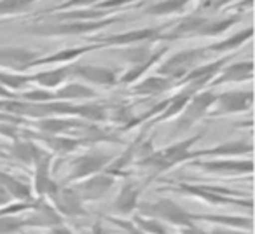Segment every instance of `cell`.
<instances>
[{
	"mask_svg": "<svg viewBox=\"0 0 255 234\" xmlns=\"http://www.w3.org/2000/svg\"><path fill=\"white\" fill-rule=\"evenodd\" d=\"M217 93H213L212 89H205V91H198L191 100L187 102V105L184 107L180 114L177 116V121H175L173 135L182 136L203 119V117L208 116L210 109L215 103Z\"/></svg>",
	"mask_w": 255,
	"mask_h": 234,
	"instance_id": "cell-9",
	"label": "cell"
},
{
	"mask_svg": "<svg viewBox=\"0 0 255 234\" xmlns=\"http://www.w3.org/2000/svg\"><path fill=\"white\" fill-rule=\"evenodd\" d=\"M203 135H205V129L199 131L198 135H194V136L178 140V142L171 143V145L164 147V149L154 150L147 159L135 163V166L138 168L140 171H143L147 177L143 185L154 182L159 175L170 171L171 168L178 166V164H182V163H187L189 154H191V150H194V145L203 138Z\"/></svg>",
	"mask_w": 255,
	"mask_h": 234,
	"instance_id": "cell-1",
	"label": "cell"
},
{
	"mask_svg": "<svg viewBox=\"0 0 255 234\" xmlns=\"http://www.w3.org/2000/svg\"><path fill=\"white\" fill-rule=\"evenodd\" d=\"M180 234H210V231H206V229H203V227H199L198 224H192V226L180 229Z\"/></svg>",
	"mask_w": 255,
	"mask_h": 234,
	"instance_id": "cell-41",
	"label": "cell"
},
{
	"mask_svg": "<svg viewBox=\"0 0 255 234\" xmlns=\"http://www.w3.org/2000/svg\"><path fill=\"white\" fill-rule=\"evenodd\" d=\"M194 0H161L157 4H152L149 7H145V14L149 16H173V14H182L189 9V5Z\"/></svg>",
	"mask_w": 255,
	"mask_h": 234,
	"instance_id": "cell-32",
	"label": "cell"
},
{
	"mask_svg": "<svg viewBox=\"0 0 255 234\" xmlns=\"http://www.w3.org/2000/svg\"><path fill=\"white\" fill-rule=\"evenodd\" d=\"M198 2V12L199 11H219L224 5L233 4L234 0H194Z\"/></svg>",
	"mask_w": 255,
	"mask_h": 234,
	"instance_id": "cell-40",
	"label": "cell"
},
{
	"mask_svg": "<svg viewBox=\"0 0 255 234\" xmlns=\"http://www.w3.org/2000/svg\"><path fill=\"white\" fill-rule=\"evenodd\" d=\"M53 157L46 152L33 164V182L30 187L35 199H47L60 189V184L53 178Z\"/></svg>",
	"mask_w": 255,
	"mask_h": 234,
	"instance_id": "cell-12",
	"label": "cell"
},
{
	"mask_svg": "<svg viewBox=\"0 0 255 234\" xmlns=\"http://www.w3.org/2000/svg\"><path fill=\"white\" fill-rule=\"evenodd\" d=\"M170 191L182 196H189L203 201L208 206H245L252 212V198L243 199L240 192L231 191L226 187H215V185H198V184H171Z\"/></svg>",
	"mask_w": 255,
	"mask_h": 234,
	"instance_id": "cell-5",
	"label": "cell"
},
{
	"mask_svg": "<svg viewBox=\"0 0 255 234\" xmlns=\"http://www.w3.org/2000/svg\"><path fill=\"white\" fill-rule=\"evenodd\" d=\"M9 203H12L11 198H9V196L5 194L4 189L0 187V206H5V205H9Z\"/></svg>",
	"mask_w": 255,
	"mask_h": 234,
	"instance_id": "cell-43",
	"label": "cell"
},
{
	"mask_svg": "<svg viewBox=\"0 0 255 234\" xmlns=\"http://www.w3.org/2000/svg\"><path fill=\"white\" fill-rule=\"evenodd\" d=\"M114 185H116V177L103 171V173L93 175V177L77 182V184L68 185V187L79 196L82 203H91L105 198Z\"/></svg>",
	"mask_w": 255,
	"mask_h": 234,
	"instance_id": "cell-15",
	"label": "cell"
},
{
	"mask_svg": "<svg viewBox=\"0 0 255 234\" xmlns=\"http://www.w3.org/2000/svg\"><path fill=\"white\" fill-rule=\"evenodd\" d=\"M210 53L206 47H192V49L178 51V53L171 54L168 60H163L161 65L156 68V75L166 77L177 84L180 79H184L191 70L206 61Z\"/></svg>",
	"mask_w": 255,
	"mask_h": 234,
	"instance_id": "cell-8",
	"label": "cell"
},
{
	"mask_svg": "<svg viewBox=\"0 0 255 234\" xmlns=\"http://www.w3.org/2000/svg\"><path fill=\"white\" fill-rule=\"evenodd\" d=\"M189 168L215 177H241L254 173L252 159H194L189 161Z\"/></svg>",
	"mask_w": 255,
	"mask_h": 234,
	"instance_id": "cell-10",
	"label": "cell"
},
{
	"mask_svg": "<svg viewBox=\"0 0 255 234\" xmlns=\"http://www.w3.org/2000/svg\"><path fill=\"white\" fill-rule=\"evenodd\" d=\"M32 126L37 129L39 135H67L75 133L77 138L88 122L81 121V119H74V117H44V119H35L32 121Z\"/></svg>",
	"mask_w": 255,
	"mask_h": 234,
	"instance_id": "cell-17",
	"label": "cell"
},
{
	"mask_svg": "<svg viewBox=\"0 0 255 234\" xmlns=\"http://www.w3.org/2000/svg\"><path fill=\"white\" fill-rule=\"evenodd\" d=\"M252 35H254V28L248 26V28L241 30V32L234 33V35L227 37V39L219 40V42L210 44V46H205V47L210 54H224V56H226V53H231V51H234V49H240L245 42H248V40L252 39Z\"/></svg>",
	"mask_w": 255,
	"mask_h": 234,
	"instance_id": "cell-31",
	"label": "cell"
},
{
	"mask_svg": "<svg viewBox=\"0 0 255 234\" xmlns=\"http://www.w3.org/2000/svg\"><path fill=\"white\" fill-rule=\"evenodd\" d=\"M103 46L100 44H88V46H81V47H65L61 51H56L53 54H47V56H42V58H37L35 61L32 63L30 68H35V67H46V65H70V63H77L84 54L88 53H93L96 49H102Z\"/></svg>",
	"mask_w": 255,
	"mask_h": 234,
	"instance_id": "cell-23",
	"label": "cell"
},
{
	"mask_svg": "<svg viewBox=\"0 0 255 234\" xmlns=\"http://www.w3.org/2000/svg\"><path fill=\"white\" fill-rule=\"evenodd\" d=\"M37 58H40L39 53L26 49V47H0V70H7L12 72V74H23V72L30 70V67H32V63Z\"/></svg>",
	"mask_w": 255,
	"mask_h": 234,
	"instance_id": "cell-18",
	"label": "cell"
},
{
	"mask_svg": "<svg viewBox=\"0 0 255 234\" xmlns=\"http://www.w3.org/2000/svg\"><path fill=\"white\" fill-rule=\"evenodd\" d=\"M166 47L154 49L152 44H138V46L114 49V56L129 63V68L121 75L119 82H123V84H135V82H138L157 61H161V58L166 54Z\"/></svg>",
	"mask_w": 255,
	"mask_h": 234,
	"instance_id": "cell-3",
	"label": "cell"
},
{
	"mask_svg": "<svg viewBox=\"0 0 255 234\" xmlns=\"http://www.w3.org/2000/svg\"><path fill=\"white\" fill-rule=\"evenodd\" d=\"M123 14H114L110 18L98 19V21H46L35 23V25L23 26L21 32L35 37H75V35H91L100 30L112 26L123 21Z\"/></svg>",
	"mask_w": 255,
	"mask_h": 234,
	"instance_id": "cell-4",
	"label": "cell"
},
{
	"mask_svg": "<svg viewBox=\"0 0 255 234\" xmlns=\"http://www.w3.org/2000/svg\"><path fill=\"white\" fill-rule=\"evenodd\" d=\"M23 224L26 227H39V229H54L58 226H63V219L54 212V208L46 201L39 199L37 205L30 210L28 215L23 217Z\"/></svg>",
	"mask_w": 255,
	"mask_h": 234,
	"instance_id": "cell-22",
	"label": "cell"
},
{
	"mask_svg": "<svg viewBox=\"0 0 255 234\" xmlns=\"http://www.w3.org/2000/svg\"><path fill=\"white\" fill-rule=\"evenodd\" d=\"M103 0H65L63 4H60L54 9H47L42 14H51V12H60V11H70V9H89L98 5Z\"/></svg>",
	"mask_w": 255,
	"mask_h": 234,
	"instance_id": "cell-37",
	"label": "cell"
},
{
	"mask_svg": "<svg viewBox=\"0 0 255 234\" xmlns=\"http://www.w3.org/2000/svg\"><path fill=\"white\" fill-rule=\"evenodd\" d=\"M51 206L54 208V212L63 219V217H84L86 215V208L84 203L79 199V196L72 191L70 187H61L54 192L51 198L46 199Z\"/></svg>",
	"mask_w": 255,
	"mask_h": 234,
	"instance_id": "cell-20",
	"label": "cell"
},
{
	"mask_svg": "<svg viewBox=\"0 0 255 234\" xmlns=\"http://www.w3.org/2000/svg\"><path fill=\"white\" fill-rule=\"evenodd\" d=\"M21 100L26 103H49L54 102V93L42 88H32L30 91L21 93Z\"/></svg>",
	"mask_w": 255,
	"mask_h": 234,
	"instance_id": "cell-36",
	"label": "cell"
},
{
	"mask_svg": "<svg viewBox=\"0 0 255 234\" xmlns=\"http://www.w3.org/2000/svg\"><path fill=\"white\" fill-rule=\"evenodd\" d=\"M254 77V61H236V63H227L220 70V74L212 81V88L222 84H233V82H248Z\"/></svg>",
	"mask_w": 255,
	"mask_h": 234,
	"instance_id": "cell-24",
	"label": "cell"
},
{
	"mask_svg": "<svg viewBox=\"0 0 255 234\" xmlns=\"http://www.w3.org/2000/svg\"><path fill=\"white\" fill-rule=\"evenodd\" d=\"M140 192H142V185H138L136 182H126L119 189L112 203V210H110L112 215H116L117 219H128V217L135 215L140 205Z\"/></svg>",
	"mask_w": 255,
	"mask_h": 234,
	"instance_id": "cell-21",
	"label": "cell"
},
{
	"mask_svg": "<svg viewBox=\"0 0 255 234\" xmlns=\"http://www.w3.org/2000/svg\"><path fill=\"white\" fill-rule=\"evenodd\" d=\"M30 84L28 75L23 74H12V72H5L0 70V86L7 91H21V89H26V86Z\"/></svg>",
	"mask_w": 255,
	"mask_h": 234,
	"instance_id": "cell-35",
	"label": "cell"
},
{
	"mask_svg": "<svg viewBox=\"0 0 255 234\" xmlns=\"http://www.w3.org/2000/svg\"><path fill=\"white\" fill-rule=\"evenodd\" d=\"M72 67L74 63L70 65H61V67H54L49 68V70H42V72H35V74L28 75L30 84H35L37 88L42 89H58L60 86H63L67 82V79L72 75Z\"/></svg>",
	"mask_w": 255,
	"mask_h": 234,
	"instance_id": "cell-25",
	"label": "cell"
},
{
	"mask_svg": "<svg viewBox=\"0 0 255 234\" xmlns=\"http://www.w3.org/2000/svg\"><path fill=\"white\" fill-rule=\"evenodd\" d=\"M25 229L23 217H0V234H16Z\"/></svg>",
	"mask_w": 255,
	"mask_h": 234,
	"instance_id": "cell-38",
	"label": "cell"
},
{
	"mask_svg": "<svg viewBox=\"0 0 255 234\" xmlns=\"http://www.w3.org/2000/svg\"><path fill=\"white\" fill-rule=\"evenodd\" d=\"M192 224L206 222L213 227H222V229L233 231H252V219L250 217H234V215H208V213H192Z\"/></svg>",
	"mask_w": 255,
	"mask_h": 234,
	"instance_id": "cell-26",
	"label": "cell"
},
{
	"mask_svg": "<svg viewBox=\"0 0 255 234\" xmlns=\"http://www.w3.org/2000/svg\"><path fill=\"white\" fill-rule=\"evenodd\" d=\"M54 93V102H82V100H93L98 96V93L82 82H65L63 86Z\"/></svg>",
	"mask_w": 255,
	"mask_h": 234,
	"instance_id": "cell-28",
	"label": "cell"
},
{
	"mask_svg": "<svg viewBox=\"0 0 255 234\" xmlns=\"http://www.w3.org/2000/svg\"><path fill=\"white\" fill-rule=\"evenodd\" d=\"M164 32V26L159 28H138V30H129V32H121L114 33V35L107 37H96L95 42L100 46H138V44H154L159 42L161 35Z\"/></svg>",
	"mask_w": 255,
	"mask_h": 234,
	"instance_id": "cell-13",
	"label": "cell"
},
{
	"mask_svg": "<svg viewBox=\"0 0 255 234\" xmlns=\"http://www.w3.org/2000/svg\"><path fill=\"white\" fill-rule=\"evenodd\" d=\"M49 234H74L70 229H67L65 226H58L54 229H49Z\"/></svg>",
	"mask_w": 255,
	"mask_h": 234,
	"instance_id": "cell-42",
	"label": "cell"
},
{
	"mask_svg": "<svg viewBox=\"0 0 255 234\" xmlns=\"http://www.w3.org/2000/svg\"><path fill=\"white\" fill-rule=\"evenodd\" d=\"M0 187L4 189L5 194L11 198V201H32L33 196H32V187L25 182H21L19 178L12 177L9 173H4V171H0Z\"/></svg>",
	"mask_w": 255,
	"mask_h": 234,
	"instance_id": "cell-30",
	"label": "cell"
},
{
	"mask_svg": "<svg viewBox=\"0 0 255 234\" xmlns=\"http://www.w3.org/2000/svg\"><path fill=\"white\" fill-rule=\"evenodd\" d=\"M254 93L248 91H224L215 96V103L206 117H222L233 114H243L252 109Z\"/></svg>",
	"mask_w": 255,
	"mask_h": 234,
	"instance_id": "cell-11",
	"label": "cell"
},
{
	"mask_svg": "<svg viewBox=\"0 0 255 234\" xmlns=\"http://www.w3.org/2000/svg\"><path fill=\"white\" fill-rule=\"evenodd\" d=\"M136 210H138L136 215L145 217V219H154L157 222L164 224V226L178 227V229L192 226V212H189L184 206L177 205L168 198L157 199L154 203H142Z\"/></svg>",
	"mask_w": 255,
	"mask_h": 234,
	"instance_id": "cell-7",
	"label": "cell"
},
{
	"mask_svg": "<svg viewBox=\"0 0 255 234\" xmlns=\"http://www.w3.org/2000/svg\"><path fill=\"white\" fill-rule=\"evenodd\" d=\"M39 0H0V18L4 16H14L28 11Z\"/></svg>",
	"mask_w": 255,
	"mask_h": 234,
	"instance_id": "cell-34",
	"label": "cell"
},
{
	"mask_svg": "<svg viewBox=\"0 0 255 234\" xmlns=\"http://www.w3.org/2000/svg\"><path fill=\"white\" fill-rule=\"evenodd\" d=\"M173 88H175L173 81L154 74L145 79H140L138 82H135L131 91H133V95H136V96H157Z\"/></svg>",
	"mask_w": 255,
	"mask_h": 234,
	"instance_id": "cell-29",
	"label": "cell"
},
{
	"mask_svg": "<svg viewBox=\"0 0 255 234\" xmlns=\"http://www.w3.org/2000/svg\"><path fill=\"white\" fill-rule=\"evenodd\" d=\"M231 54L227 56H220L215 61H208V63H201L199 67H196L194 70H191L184 79L177 82L175 86H180V88H191L194 91L206 88V86L212 84V81L220 74L224 67L227 65V61H231Z\"/></svg>",
	"mask_w": 255,
	"mask_h": 234,
	"instance_id": "cell-16",
	"label": "cell"
},
{
	"mask_svg": "<svg viewBox=\"0 0 255 234\" xmlns=\"http://www.w3.org/2000/svg\"><path fill=\"white\" fill-rule=\"evenodd\" d=\"M252 152H254V145H252L250 142H247V140H231V142L219 143V145L212 147V149L191 150V154H189V161H194V159H231V157H243V156L250 157Z\"/></svg>",
	"mask_w": 255,
	"mask_h": 234,
	"instance_id": "cell-14",
	"label": "cell"
},
{
	"mask_svg": "<svg viewBox=\"0 0 255 234\" xmlns=\"http://www.w3.org/2000/svg\"><path fill=\"white\" fill-rule=\"evenodd\" d=\"M0 25H4V19H0Z\"/></svg>",
	"mask_w": 255,
	"mask_h": 234,
	"instance_id": "cell-44",
	"label": "cell"
},
{
	"mask_svg": "<svg viewBox=\"0 0 255 234\" xmlns=\"http://www.w3.org/2000/svg\"><path fill=\"white\" fill-rule=\"evenodd\" d=\"M140 0H103L98 5H95V9H100V11H116L119 7H124V5H133L138 4Z\"/></svg>",
	"mask_w": 255,
	"mask_h": 234,
	"instance_id": "cell-39",
	"label": "cell"
},
{
	"mask_svg": "<svg viewBox=\"0 0 255 234\" xmlns=\"http://www.w3.org/2000/svg\"><path fill=\"white\" fill-rule=\"evenodd\" d=\"M72 75L81 79L82 84L86 86H102V88H110L119 82V77L114 70L100 65H86V63H74L72 67Z\"/></svg>",
	"mask_w": 255,
	"mask_h": 234,
	"instance_id": "cell-19",
	"label": "cell"
},
{
	"mask_svg": "<svg viewBox=\"0 0 255 234\" xmlns=\"http://www.w3.org/2000/svg\"><path fill=\"white\" fill-rule=\"evenodd\" d=\"M114 161L112 152H103V150H89V152L77 156L68 163L67 173L65 178L61 180V187H67V185L77 184L81 180L93 177V175L103 173V171L109 168V164Z\"/></svg>",
	"mask_w": 255,
	"mask_h": 234,
	"instance_id": "cell-6",
	"label": "cell"
},
{
	"mask_svg": "<svg viewBox=\"0 0 255 234\" xmlns=\"http://www.w3.org/2000/svg\"><path fill=\"white\" fill-rule=\"evenodd\" d=\"M46 154V150L35 143L33 140L28 138H19L16 142H12V145L9 147V157L18 163L28 164V166H33L40 157Z\"/></svg>",
	"mask_w": 255,
	"mask_h": 234,
	"instance_id": "cell-27",
	"label": "cell"
},
{
	"mask_svg": "<svg viewBox=\"0 0 255 234\" xmlns=\"http://www.w3.org/2000/svg\"><path fill=\"white\" fill-rule=\"evenodd\" d=\"M241 19V14L226 16V18H206L201 14H189L185 18H180L177 25L168 33L161 35V40H182L189 37H219L226 33L229 28H233Z\"/></svg>",
	"mask_w": 255,
	"mask_h": 234,
	"instance_id": "cell-2",
	"label": "cell"
},
{
	"mask_svg": "<svg viewBox=\"0 0 255 234\" xmlns=\"http://www.w3.org/2000/svg\"><path fill=\"white\" fill-rule=\"evenodd\" d=\"M129 222H131L133 226H135L136 229L143 234H170L168 233V226H164V224L157 222V220H154V219L140 217V215H136V213L135 215H131Z\"/></svg>",
	"mask_w": 255,
	"mask_h": 234,
	"instance_id": "cell-33",
	"label": "cell"
}]
</instances>
